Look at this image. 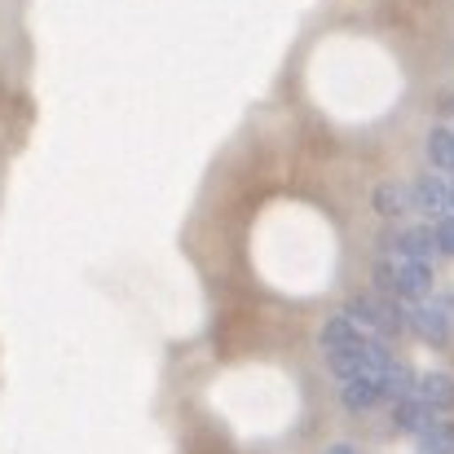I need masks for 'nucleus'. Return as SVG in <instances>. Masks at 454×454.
<instances>
[{
    "label": "nucleus",
    "mask_w": 454,
    "mask_h": 454,
    "mask_svg": "<svg viewBox=\"0 0 454 454\" xmlns=\"http://www.w3.org/2000/svg\"><path fill=\"white\" fill-rule=\"evenodd\" d=\"M326 454H357L348 442H335V446H326Z\"/></svg>",
    "instance_id": "16"
},
{
    "label": "nucleus",
    "mask_w": 454,
    "mask_h": 454,
    "mask_svg": "<svg viewBox=\"0 0 454 454\" xmlns=\"http://www.w3.org/2000/svg\"><path fill=\"white\" fill-rule=\"evenodd\" d=\"M446 190H450V216H454V172L446 176Z\"/></svg>",
    "instance_id": "17"
},
{
    "label": "nucleus",
    "mask_w": 454,
    "mask_h": 454,
    "mask_svg": "<svg viewBox=\"0 0 454 454\" xmlns=\"http://www.w3.org/2000/svg\"><path fill=\"white\" fill-rule=\"evenodd\" d=\"M371 203H375V212L380 216H406L415 203H411V185H380L375 194H371Z\"/></svg>",
    "instance_id": "10"
},
{
    "label": "nucleus",
    "mask_w": 454,
    "mask_h": 454,
    "mask_svg": "<svg viewBox=\"0 0 454 454\" xmlns=\"http://www.w3.org/2000/svg\"><path fill=\"white\" fill-rule=\"evenodd\" d=\"M415 397L437 415V411H450L454 406V375L446 371H428V375H419L415 380Z\"/></svg>",
    "instance_id": "6"
},
{
    "label": "nucleus",
    "mask_w": 454,
    "mask_h": 454,
    "mask_svg": "<svg viewBox=\"0 0 454 454\" xmlns=\"http://www.w3.org/2000/svg\"><path fill=\"white\" fill-rule=\"evenodd\" d=\"M428 159L442 172H454V129H433L428 133Z\"/></svg>",
    "instance_id": "12"
},
{
    "label": "nucleus",
    "mask_w": 454,
    "mask_h": 454,
    "mask_svg": "<svg viewBox=\"0 0 454 454\" xmlns=\"http://www.w3.org/2000/svg\"><path fill=\"white\" fill-rule=\"evenodd\" d=\"M371 278H375V287H380V292H388V296H393V261H380Z\"/></svg>",
    "instance_id": "15"
},
{
    "label": "nucleus",
    "mask_w": 454,
    "mask_h": 454,
    "mask_svg": "<svg viewBox=\"0 0 454 454\" xmlns=\"http://www.w3.org/2000/svg\"><path fill=\"white\" fill-rule=\"evenodd\" d=\"M419 450L424 454H454V424H433V428L419 437Z\"/></svg>",
    "instance_id": "13"
},
{
    "label": "nucleus",
    "mask_w": 454,
    "mask_h": 454,
    "mask_svg": "<svg viewBox=\"0 0 454 454\" xmlns=\"http://www.w3.org/2000/svg\"><path fill=\"white\" fill-rule=\"evenodd\" d=\"M375 380H380V402H388V406H397L402 397H415V371L402 362H388Z\"/></svg>",
    "instance_id": "7"
},
{
    "label": "nucleus",
    "mask_w": 454,
    "mask_h": 454,
    "mask_svg": "<svg viewBox=\"0 0 454 454\" xmlns=\"http://www.w3.org/2000/svg\"><path fill=\"white\" fill-rule=\"evenodd\" d=\"M344 317H353L366 335H397L406 322H402V313L393 309L388 301H375V296H353V301L344 304Z\"/></svg>",
    "instance_id": "2"
},
{
    "label": "nucleus",
    "mask_w": 454,
    "mask_h": 454,
    "mask_svg": "<svg viewBox=\"0 0 454 454\" xmlns=\"http://www.w3.org/2000/svg\"><path fill=\"white\" fill-rule=\"evenodd\" d=\"M406 326L415 331V335H424L428 344H446L454 335V301L450 296H428V301L419 304H406Z\"/></svg>",
    "instance_id": "1"
},
{
    "label": "nucleus",
    "mask_w": 454,
    "mask_h": 454,
    "mask_svg": "<svg viewBox=\"0 0 454 454\" xmlns=\"http://www.w3.org/2000/svg\"><path fill=\"white\" fill-rule=\"evenodd\" d=\"M433 239H437V252H450L454 256V216H442V221H437Z\"/></svg>",
    "instance_id": "14"
},
{
    "label": "nucleus",
    "mask_w": 454,
    "mask_h": 454,
    "mask_svg": "<svg viewBox=\"0 0 454 454\" xmlns=\"http://www.w3.org/2000/svg\"><path fill=\"white\" fill-rule=\"evenodd\" d=\"M380 247H384L388 256H397V261H424V265L437 256V239H433L428 225H406V230L380 239Z\"/></svg>",
    "instance_id": "3"
},
{
    "label": "nucleus",
    "mask_w": 454,
    "mask_h": 454,
    "mask_svg": "<svg viewBox=\"0 0 454 454\" xmlns=\"http://www.w3.org/2000/svg\"><path fill=\"white\" fill-rule=\"evenodd\" d=\"M393 296L406 304H419L433 296V265L424 261H393Z\"/></svg>",
    "instance_id": "4"
},
{
    "label": "nucleus",
    "mask_w": 454,
    "mask_h": 454,
    "mask_svg": "<svg viewBox=\"0 0 454 454\" xmlns=\"http://www.w3.org/2000/svg\"><path fill=\"white\" fill-rule=\"evenodd\" d=\"M340 402H344L348 411H371V406H380V380H375V375L340 380Z\"/></svg>",
    "instance_id": "8"
},
{
    "label": "nucleus",
    "mask_w": 454,
    "mask_h": 454,
    "mask_svg": "<svg viewBox=\"0 0 454 454\" xmlns=\"http://www.w3.org/2000/svg\"><path fill=\"white\" fill-rule=\"evenodd\" d=\"M393 419H397V428L411 433V437H424V433L437 424V415H433L419 397H402V402L393 406Z\"/></svg>",
    "instance_id": "9"
},
{
    "label": "nucleus",
    "mask_w": 454,
    "mask_h": 454,
    "mask_svg": "<svg viewBox=\"0 0 454 454\" xmlns=\"http://www.w3.org/2000/svg\"><path fill=\"white\" fill-rule=\"evenodd\" d=\"M411 203L419 207V212H428V216H450V190H446V176H419L415 185H411Z\"/></svg>",
    "instance_id": "5"
},
{
    "label": "nucleus",
    "mask_w": 454,
    "mask_h": 454,
    "mask_svg": "<svg viewBox=\"0 0 454 454\" xmlns=\"http://www.w3.org/2000/svg\"><path fill=\"white\" fill-rule=\"evenodd\" d=\"M366 331L353 322V317H344V313H335V317H326L322 322V348H340V344H353V340H362Z\"/></svg>",
    "instance_id": "11"
}]
</instances>
